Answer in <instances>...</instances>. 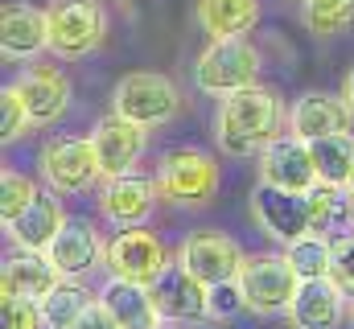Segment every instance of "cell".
Wrapping results in <instances>:
<instances>
[{"instance_id": "obj_1", "label": "cell", "mask_w": 354, "mask_h": 329, "mask_svg": "<svg viewBox=\"0 0 354 329\" xmlns=\"http://www.w3.org/2000/svg\"><path fill=\"white\" fill-rule=\"evenodd\" d=\"M280 124H288L280 95L256 82L235 95H223V107L214 115V140L227 157H252L280 136Z\"/></svg>"}, {"instance_id": "obj_2", "label": "cell", "mask_w": 354, "mask_h": 329, "mask_svg": "<svg viewBox=\"0 0 354 329\" xmlns=\"http://www.w3.org/2000/svg\"><path fill=\"white\" fill-rule=\"evenodd\" d=\"M194 82L202 95H235L243 86H256L260 82V50L248 37L210 41L194 62Z\"/></svg>"}, {"instance_id": "obj_3", "label": "cell", "mask_w": 354, "mask_h": 329, "mask_svg": "<svg viewBox=\"0 0 354 329\" xmlns=\"http://www.w3.org/2000/svg\"><path fill=\"white\" fill-rule=\"evenodd\" d=\"M111 111L140 124V128H161L177 120L181 111V91L174 86V79L157 75V70H132L115 82L111 91Z\"/></svg>"}, {"instance_id": "obj_4", "label": "cell", "mask_w": 354, "mask_h": 329, "mask_svg": "<svg viewBox=\"0 0 354 329\" xmlns=\"http://www.w3.org/2000/svg\"><path fill=\"white\" fill-rule=\"evenodd\" d=\"M239 288H243V301H248L252 313L276 317V313H288V305L301 288V276H297V267L288 263L284 251H260V255L243 259Z\"/></svg>"}, {"instance_id": "obj_5", "label": "cell", "mask_w": 354, "mask_h": 329, "mask_svg": "<svg viewBox=\"0 0 354 329\" xmlns=\"http://www.w3.org/2000/svg\"><path fill=\"white\" fill-rule=\"evenodd\" d=\"M153 181H157V189H161L165 202H177V206H202V202H210L214 189H218V164H214V157H210L206 149L181 144V149L161 153L157 177H153Z\"/></svg>"}, {"instance_id": "obj_6", "label": "cell", "mask_w": 354, "mask_h": 329, "mask_svg": "<svg viewBox=\"0 0 354 329\" xmlns=\"http://www.w3.org/2000/svg\"><path fill=\"white\" fill-rule=\"evenodd\" d=\"M107 8L103 0H58L50 8V54L62 62H79L103 41Z\"/></svg>"}, {"instance_id": "obj_7", "label": "cell", "mask_w": 354, "mask_h": 329, "mask_svg": "<svg viewBox=\"0 0 354 329\" xmlns=\"http://www.w3.org/2000/svg\"><path fill=\"white\" fill-rule=\"evenodd\" d=\"M41 177H46V189L66 194V198L95 189L103 169H99L91 136H50V144L41 149Z\"/></svg>"}, {"instance_id": "obj_8", "label": "cell", "mask_w": 354, "mask_h": 329, "mask_svg": "<svg viewBox=\"0 0 354 329\" xmlns=\"http://www.w3.org/2000/svg\"><path fill=\"white\" fill-rule=\"evenodd\" d=\"M309 194L276 189V185L260 181L252 189V218L260 223V231H264L268 239H276L280 247L297 243V239L313 235V202H309Z\"/></svg>"}, {"instance_id": "obj_9", "label": "cell", "mask_w": 354, "mask_h": 329, "mask_svg": "<svg viewBox=\"0 0 354 329\" xmlns=\"http://www.w3.org/2000/svg\"><path fill=\"white\" fill-rule=\"evenodd\" d=\"M103 267H107L115 280L153 284V280L169 267V251H165V243H161L157 231H149V227H128V231H120V235L107 239Z\"/></svg>"}, {"instance_id": "obj_10", "label": "cell", "mask_w": 354, "mask_h": 329, "mask_svg": "<svg viewBox=\"0 0 354 329\" xmlns=\"http://www.w3.org/2000/svg\"><path fill=\"white\" fill-rule=\"evenodd\" d=\"M177 259H181L206 288H214V284L239 280L248 255L239 251V243H235L231 235H223V231H194V235H185Z\"/></svg>"}, {"instance_id": "obj_11", "label": "cell", "mask_w": 354, "mask_h": 329, "mask_svg": "<svg viewBox=\"0 0 354 329\" xmlns=\"http://www.w3.org/2000/svg\"><path fill=\"white\" fill-rule=\"evenodd\" d=\"M153 292V305L165 321H202L210 317V288L181 263V259H169V267L149 284Z\"/></svg>"}, {"instance_id": "obj_12", "label": "cell", "mask_w": 354, "mask_h": 329, "mask_svg": "<svg viewBox=\"0 0 354 329\" xmlns=\"http://www.w3.org/2000/svg\"><path fill=\"white\" fill-rule=\"evenodd\" d=\"M260 181L276 189H292V194H309L317 189V169H313V149L309 140L280 132L264 153H260Z\"/></svg>"}, {"instance_id": "obj_13", "label": "cell", "mask_w": 354, "mask_h": 329, "mask_svg": "<svg viewBox=\"0 0 354 329\" xmlns=\"http://www.w3.org/2000/svg\"><path fill=\"white\" fill-rule=\"evenodd\" d=\"M157 198H161V189H157V181H149V177H136V173L107 177L103 189H99V214H103L111 227H120V231L145 227L149 214H153V206H157Z\"/></svg>"}, {"instance_id": "obj_14", "label": "cell", "mask_w": 354, "mask_h": 329, "mask_svg": "<svg viewBox=\"0 0 354 329\" xmlns=\"http://www.w3.org/2000/svg\"><path fill=\"white\" fill-rule=\"evenodd\" d=\"M145 140H149V128L124 120V115H103L95 128H91V144H95V157H99V169L103 177H124L132 173V164L140 161L145 153Z\"/></svg>"}, {"instance_id": "obj_15", "label": "cell", "mask_w": 354, "mask_h": 329, "mask_svg": "<svg viewBox=\"0 0 354 329\" xmlns=\"http://www.w3.org/2000/svg\"><path fill=\"white\" fill-rule=\"evenodd\" d=\"M351 103L342 95H326V91H305L297 95V103L288 107V132L301 136V140H322V136H338V132H351Z\"/></svg>"}, {"instance_id": "obj_16", "label": "cell", "mask_w": 354, "mask_h": 329, "mask_svg": "<svg viewBox=\"0 0 354 329\" xmlns=\"http://www.w3.org/2000/svg\"><path fill=\"white\" fill-rule=\"evenodd\" d=\"M17 86L25 95V107H29V124L33 128L58 124L66 115V107H71V79L58 66L33 62V66H25V75L17 79Z\"/></svg>"}, {"instance_id": "obj_17", "label": "cell", "mask_w": 354, "mask_h": 329, "mask_svg": "<svg viewBox=\"0 0 354 329\" xmlns=\"http://www.w3.org/2000/svg\"><path fill=\"white\" fill-rule=\"evenodd\" d=\"M346 313H351L346 292L326 276V280H301L284 317L292 329H338L346 321Z\"/></svg>"}, {"instance_id": "obj_18", "label": "cell", "mask_w": 354, "mask_h": 329, "mask_svg": "<svg viewBox=\"0 0 354 329\" xmlns=\"http://www.w3.org/2000/svg\"><path fill=\"white\" fill-rule=\"evenodd\" d=\"M103 251H107V243L99 239L95 223H87V218H66V227L58 231V239L50 243L46 255L54 259V267L62 272V280H83L87 272H95L103 263Z\"/></svg>"}, {"instance_id": "obj_19", "label": "cell", "mask_w": 354, "mask_h": 329, "mask_svg": "<svg viewBox=\"0 0 354 329\" xmlns=\"http://www.w3.org/2000/svg\"><path fill=\"white\" fill-rule=\"evenodd\" d=\"M0 50L4 58L29 62L50 50V12L33 4H4L0 12Z\"/></svg>"}, {"instance_id": "obj_20", "label": "cell", "mask_w": 354, "mask_h": 329, "mask_svg": "<svg viewBox=\"0 0 354 329\" xmlns=\"http://www.w3.org/2000/svg\"><path fill=\"white\" fill-rule=\"evenodd\" d=\"M62 284V272L46 251H17L0 267V292L4 297H25V301H46Z\"/></svg>"}, {"instance_id": "obj_21", "label": "cell", "mask_w": 354, "mask_h": 329, "mask_svg": "<svg viewBox=\"0 0 354 329\" xmlns=\"http://www.w3.org/2000/svg\"><path fill=\"white\" fill-rule=\"evenodd\" d=\"M99 305L120 321V329H161V313L153 305L149 284H132V280H107L99 288Z\"/></svg>"}, {"instance_id": "obj_22", "label": "cell", "mask_w": 354, "mask_h": 329, "mask_svg": "<svg viewBox=\"0 0 354 329\" xmlns=\"http://www.w3.org/2000/svg\"><path fill=\"white\" fill-rule=\"evenodd\" d=\"M194 21L210 41L248 37L260 25V0H194Z\"/></svg>"}, {"instance_id": "obj_23", "label": "cell", "mask_w": 354, "mask_h": 329, "mask_svg": "<svg viewBox=\"0 0 354 329\" xmlns=\"http://www.w3.org/2000/svg\"><path fill=\"white\" fill-rule=\"evenodd\" d=\"M66 227V214H62V202L54 198V189H41L33 198V206L8 227L12 243L21 251H50V243L58 239V231Z\"/></svg>"}, {"instance_id": "obj_24", "label": "cell", "mask_w": 354, "mask_h": 329, "mask_svg": "<svg viewBox=\"0 0 354 329\" xmlns=\"http://www.w3.org/2000/svg\"><path fill=\"white\" fill-rule=\"evenodd\" d=\"M313 149V169H317V185L330 189H346L354 169V132H338V136H322L309 144Z\"/></svg>"}, {"instance_id": "obj_25", "label": "cell", "mask_w": 354, "mask_h": 329, "mask_svg": "<svg viewBox=\"0 0 354 329\" xmlns=\"http://www.w3.org/2000/svg\"><path fill=\"white\" fill-rule=\"evenodd\" d=\"M95 301H99V292H91L87 284L62 280V284H58L46 301H37V305H41V321H46V329H71Z\"/></svg>"}, {"instance_id": "obj_26", "label": "cell", "mask_w": 354, "mask_h": 329, "mask_svg": "<svg viewBox=\"0 0 354 329\" xmlns=\"http://www.w3.org/2000/svg\"><path fill=\"white\" fill-rule=\"evenodd\" d=\"M284 255H288V263L297 267L301 280H326L330 263H334V239L330 235H305V239L284 247Z\"/></svg>"}, {"instance_id": "obj_27", "label": "cell", "mask_w": 354, "mask_h": 329, "mask_svg": "<svg viewBox=\"0 0 354 329\" xmlns=\"http://www.w3.org/2000/svg\"><path fill=\"white\" fill-rule=\"evenodd\" d=\"M301 17L317 37H334L354 25V0H305Z\"/></svg>"}, {"instance_id": "obj_28", "label": "cell", "mask_w": 354, "mask_h": 329, "mask_svg": "<svg viewBox=\"0 0 354 329\" xmlns=\"http://www.w3.org/2000/svg\"><path fill=\"white\" fill-rule=\"evenodd\" d=\"M37 194H41V189H37L25 173L4 169V173H0V218H4V227H12V223L33 206Z\"/></svg>"}, {"instance_id": "obj_29", "label": "cell", "mask_w": 354, "mask_h": 329, "mask_svg": "<svg viewBox=\"0 0 354 329\" xmlns=\"http://www.w3.org/2000/svg\"><path fill=\"white\" fill-rule=\"evenodd\" d=\"M33 124H29V107H25V95H21V86L17 82H8L4 91H0V140L8 144V140H17V136H25Z\"/></svg>"}, {"instance_id": "obj_30", "label": "cell", "mask_w": 354, "mask_h": 329, "mask_svg": "<svg viewBox=\"0 0 354 329\" xmlns=\"http://www.w3.org/2000/svg\"><path fill=\"white\" fill-rule=\"evenodd\" d=\"M41 305L25 297H0V329H41Z\"/></svg>"}, {"instance_id": "obj_31", "label": "cell", "mask_w": 354, "mask_h": 329, "mask_svg": "<svg viewBox=\"0 0 354 329\" xmlns=\"http://www.w3.org/2000/svg\"><path fill=\"white\" fill-rule=\"evenodd\" d=\"M330 280H334L346 297H354V231H351V235H338V239H334Z\"/></svg>"}, {"instance_id": "obj_32", "label": "cell", "mask_w": 354, "mask_h": 329, "mask_svg": "<svg viewBox=\"0 0 354 329\" xmlns=\"http://www.w3.org/2000/svg\"><path fill=\"white\" fill-rule=\"evenodd\" d=\"M243 309H248V301H243L239 280H227V284H214L210 288V317L214 321H227V317H235Z\"/></svg>"}, {"instance_id": "obj_33", "label": "cell", "mask_w": 354, "mask_h": 329, "mask_svg": "<svg viewBox=\"0 0 354 329\" xmlns=\"http://www.w3.org/2000/svg\"><path fill=\"white\" fill-rule=\"evenodd\" d=\"M71 329H120V321H115V317H111V313H107V309L95 301V305H91V309H87V313H83V317H79Z\"/></svg>"}, {"instance_id": "obj_34", "label": "cell", "mask_w": 354, "mask_h": 329, "mask_svg": "<svg viewBox=\"0 0 354 329\" xmlns=\"http://www.w3.org/2000/svg\"><path fill=\"white\" fill-rule=\"evenodd\" d=\"M342 99L351 103V111H354V66L346 70V79H342Z\"/></svg>"}, {"instance_id": "obj_35", "label": "cell", "mask_w": 354, "mask_h": 329, "mask_svg": "<svg viewBox=\"0 0 354 329\" xmlns=\"http://www.w3.org/2000/svg\"><path fill=\"white\" fill-rule=\"evenodd\" d=\"M346 189H351V194H354V169H351V181H346Z\"/></svg>"}, {"instance_id": "obj_36", "label": "cell", "mask_w": 354, "mask_h": 329, "mask_svg": "<svg viewBox=\"0 0 354 329\" xmlns=\"http://www.w3.org/2000/svg\"><path fill=\"white\" fill-rule=\"evenodd\" d=\"M346 317H351V326H354V297H351V313H346Z\"/></svg>"}]
</instances>
